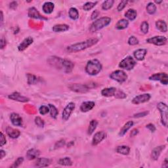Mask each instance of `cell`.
<instances>
[{"label":"cell","mask_w":168,"mask_h":168,"mask_svg":"<svg viewBox=\"0 0 168 168\" xmlns=\"http://www.w3.org/2000/svg\"><path fill=\"white\" fill-rule=\"evenodd\" d=\"M111 23V18L110 17H101L99 19L95 21L91 24L90 28V31L91 32H95L99 31L103 28L108 26Z\"/></svg>","instance_id":"obj_3"},{"label":"cell","mask_w":168,"mask_h":168,"mask_svg":"<svg viewBox=\"0 0 168 168\" xmlns=\"http://www.w3.org/2000/svg\"><path fill=\"white\" fill-rule=\"evenodd\" d=\"M23 161H24V158L23 157L18 158L14 162L13 165H12V166H11V167H18V166H20V165H21L22 163L23 162Z\"/></svg>","instance_id":"obj_44"},{"label":"cell","mask_w":168,"mask_h":168,"mask_svg":"<svg viewBox=\"0 0 168 168\" xmlns=\"http://www.w3.org/2000/svg\"><path fill=\"white\" fill-rule=\"evenodd\" d=\"M102 70V65L97 59L89 61L85 66V72L91 76H96Z\"/></svg>","instance_id":"obj_2"},{"label":"cell","mask_w":168,"mask_h":168,"mask_svg":"<svg viewBox=\"0 0 168 168\" xmlns=\"http://www.w3.org/2000/svg\"><path fill=\"white\" fill-rule=\"evenodd\" d=\"M98 125V122L95 120H91L90 123V125H89L88 128V131H87V134L88 135H91L94 132L95 130L96 129Z\"/></svg>","instance_id":"obj_33"},{"label":"cell","mask_w":168,"mask_h":168,"mask_svg":"<svg viewBox=\"0 0 168 168\" xmlns=\"http://www.w3.org/2000/svg\"><path fill=\"white\" fill-rule=\"evenodd\" d=\"M128 1H126V0H124V1H122L120 3V4L118 5V7H117V10L118 11H122L123 9L125 7L126 5L128 4Z\"/></svg>","instance_id":"obj_46"},{"label":"cell","mask_w":168,"mask_h":168,"mask_svg":"<svg viewBox=\"0 0 168 168\" xmlns=\"http://www.w3.org/2000/svg\"><path fill=\"white\" fill-rule=\"evenodd\" d=\"M146 128L150 130L151 132H154L156 131V128H155V126L153 124H152V123H149V124L147 125Z\"/></svg>","instance_id":"obj_50"},{"label":"cell","mask_w":168,"mask_h":168,"mask_svg":"<svg viewBox=\"0 0 168 168\" xmlns=\"http://www.w3.org/2000/svg\"><path fill=\"white\" fill-rule=\"evenodd\" d=\"M128 43L130 45H135L139 43L138 39L134 36H131L128 40Z\"/></svg>","instance_id":"obj_42"},{"label":"cell","mask_w":168,"mask_h":168,"mask_svg":"<svg viewBox=\"0 0 168 168\" xmlns=\"http://www.w3.org/2000/svg\"><path fill=\"white\" fill-rule=\"evenodd\" d=\"M65 145V140H61L58 141L55 145V148H61L62 147V146H64Z\"/></svg>","instance_id":"obj_47"},{"label":"cell","mask_w":168,"mask_h":168,"mask_svg":"<svg viewBox=\"0 0 168 168\" xmlns=\"http://www.w3.org/2000/svg\"><path fill=\"white\" fill-rule=\"evenodd\" d=\"M115 97L117 98V99H125V98H126L127 95H126V94L123 93V91H118L116 92V93H115Z\"/></svg>","instance_id":"obj_45"},{"label":"cell","mask_w":168,"mask_h":168,"mask_svg":"<svg viewBox=\"0 0 168 168\" xmlns=\"http://www.w3.org/2000/svg\"><path fill=\"white\" fill-rule=\"evenodd\" d=\"M116 153L118 154H121L123 155H128L129 154L130 152V148L128 146L125 145H122V146H119L116 148Z\"/></svg>","instance_id":"obj_30"},{"label":"cell","mask_w":168,"mask_h":168,"mask_svg":"<svg viewBox=\"0 0 168 168\" xmlns=\"http://www.w3.org/2000/svg\"><path fill=\"white\" fill-rule=\"evenodd\" d=\"M8 98L11 100L18 101V102H21V103H26L30 101V99H28V97L21 95L19 93H18V92H14V93H12V94L9 95L8 96Z\"/></svg>","instance_id":"obj_12"},{"label":"cell","mask_w":168,"mask_h":168,"mask_svg":"<svg viewBox=\"0 0 168 168\" xmlns=\"http://www.w3.org/2000/svg\"><path fill=\"white\" fill-rule=\"evenodd\" d=\"M69 29V26L65 24H56L53 27V31L55 32H62L67 31Z\"/></svg>","instance_id":"obj_26"},{"label":"cell","mask_w":168,"mask_h":168,"mask_svg":"<svg viewBox=\"0 0 168 168\" xmlns=\"http://www.w3.org/2000/svg\"><path fill=\"white\" fill-rule=\"evenodd\" d=\"M54 8H55V5L52 2H45L42 7L43 11L45 14L52 13L54 10Z\"/></svg>","instance_id":"obj_25"},{"label":"cell","mask_w":168,"mask_h":168,"mask_svg":"<svg viewBox=\"0 0 168 168\" xmlns=\"http://www.w3.org/2000/svg\"><path fill=\"white\" fill-rule=\"evenodd\" d=\"M110 78L113 80L119 82V83H123L128 79V75L126 74L124 71L118 70L114 71L111 73Z\"/></svg>","instance_id":"obj_6"},{"label":"cell","mask_w":168,"mask_h":168,"mask_svg":"<svg viewBox=\"0 0 168 168\" xmlns=\"http://www.w3.org/2000/svg\"><path fill=\"white\" fill-rule=\"evenodd\" d=\"M0 45H1V49H3L4 47L7 45V42H6L5 39H4V37H1V42H0Z\"/></svg>","instance_id":"obj_52"},{"label":"cell","mask_w":168,"mask_h":168,"mask_svg":"<svg viewBox=\"0 0 168 168\" xmlns=\"http://www.w3.org/2000/svg\"><path fill=\"white\" fill-rule=\"evenodd\" d=\"M1 26H2L3 23H4V15H3V12L1 11Z\"/></svg>","instance_id":"obj_57"},{"label":"cell","mask_w":168,"mask_h":168,"mask_svg":"<svg viewBox=\"0 0 168 168\" xmlns=\"http://www.w3.org/2000/svg\"><path fill=\"white\" fill-rule=\"evenodd\" d=\"M129 25V21L126 19H121L120 20L116 25V29L118 30H124L126 28H128Z\"/></svg>","instance_id":"obj_31"},{"label":"cell","mask_w":168,"mask_h":168,"mask_svg":"<svg viewBox=\"0 0 168 168\" xmlns=\"http://www.w3.org/2000/svg\"><path fill=\"white\" fill-rule=\"evenodd\" d=\"M162 167H168V161H167V158H166L165 159L164 161V164L162 165Z\"/></svg>","instance_id":"obj_55"},{"label":"cell","mask_w":168,"mask_h":168,"mask_svg":"<svg viewBox=\"0 0 168 168\" xmlns=\"http://www.w3.org/2000/svg\"><path fill=\"white\" fill-rule=\"evenodd\" d=\"M74 109H75V104L74 103H68V105L65 108V109L62 112V120H65V121H67V120L70 118V115L72 114V113Z\"/></svg>","instance_id":"obj_10"},{"label":"cell","mask_w":168,"mask_h":168,"mask_svg":"<svg viewBox=\"0 0 168 168\" xmlns=\"http://www.w3.org/2000/svg\"><path fill=\"white\" fill-rule=\"evenodd\" d=\"M40 151L36 148H31L26 153V158L29 160H33L39 157Z\"/></svg>","instance_id":"obj_20"},{"label":"cell","mask_w":168,"mask_h":168,"mask_svg":"<svg viewBox=\"0 0 168 168\" xmlns=\"http://www.w3.org/2000/svg\"><path fill=\"white\" fill-rule=\"evenodd\" d=\"M99 12L98 11V10L94 11L93 12V13H92V15H91V20L96 19L98 16H99Z\"/></svg>","instance_id":"obj_51"},{"label":"cell","mask_w":168,"mask_h":168,"mask_svg":"<svg viewBox=\"0 0 168 168\" xmlns=\"http://www.w3.org/2000/svg\"><path fill=\"white\" fill-rule=\"evenodd\" d=\"M6 144V139L4 134H3L2 132H1V144H0V146L1 147H3L4 145Z\"/></svg>","instance_id":"obj_49"},{"label":"cell","mask_w":168,"mask_h":168,"mask_svg":"<svg viewBox=\"0 0 168 168\" xmlns=\"http://www.w3.org/2000/svg\"><path fill=\"white\" fill-rule=\"evenodd\" d=\"M0 153H1V159H3L4 158V156H5V152L3 150H0Z\"/></svg>","instance_id":"obj_56"},{"label":"cell","mask_w":168,"mask_h":168,"mask_svg":"<svg viewBox=\"0 0 168 168\" xmlns=\"http://www.w3.org/2000/svg\"><path fill=\"white\" fill-rule=\"evenodd\" d=\"M156 26L157 29L161 32H166L167 31V24L166 23V22L162 20L157 21L156 22Z\"/></svg>","instance_id":"obj_27"},{"label":"cell","mask_w":168,"mask_h":168,"mask_svg":"<svg viewBox=\"0 0 168 168\" xmlns=\"http://www.w3.org/2000/svg\"><path fill=\"white\" fill-rule=\"evenodd\" d=\"M138 134H139V130L137 129H134L131 131L130 135H131V137H135V136L137 135Z\"/></svg>","instance_id":"obj_53"},{"label":"cell","mask_w":168,"mask_h":168,"mask_svg":"<svg viewBox=\"0 0 168 168\" xmlns=\"http://www.w3.org/2000/svg\"><path fill=\"white\" fill-rule=\"evenodd\" d=\"M74 67V64L70 60L64 59L62 61V70L66 74L70 73Z\"/></svg>","instance_id":"obj_16"},{"label":"cell","mask_w":168,"mask_h":168,"mask_svg":"<svg viewBox=\"0 0 168 168\" xmlns=\"http://www.w3.org/2000/svg\"><path fill=\"white\" fill-rule=\"evenodd\" d=\"M149 80L154 81H160L164 85L168 84V76L166 73H157L149 77Z\"/></svg>","instance_id":"obj_8"},{"label":"cell","mask_w":168,"mask_h":168,"mask_svg":"<svg viewBox=\"0 0 168 168\" xmlns=\"http://www.w3.org/2000/svg\"><path fill=\"white\" fill-rule=\"evenodd\" d=\"M147 11L148 14L154 15L156 11V6L154 3L150 2L147 6Z\"/></svg>","instance_id":"obj_37"},{"label":"cell","mask_w":168,"mask_h":168,"mask_svg":"<svg viewBox=\"0 0 168 168\" xmlns=\"http://www.w3.org/2000/svg\"><path fill=\"white\" fill-rule=\"evenodd\" d=\"M26 77H27V81H28V84L29 85H32V84H36L37 81H38V79L36 76L34 74H26Z\"/></svg>","instance_id":"obj_35"},{"label":"cell","mask_w":168,"mask_h":168,"mask_svg":"<svg viewBox=\"0 0 168 168\" xmlns=\"http://www.w3.org/2000/svg\"><path fill=\"white\" fill-rule=\"evenodd\" d=\"M6 132H7V134L9 137L12 139H17L21 135L19 130L11 128V127H7V129H6Z\"/></svg>","instance_id":"obj_22"},{"label":"cell","mask_w":168,"mask_h":168,"mask_svg":"<svg viewBox=\"0 0 168 168\" xmlns=\"http://www.w3.org/2000/svg\"><path fill=\"white\" fill-rule=\"evenodd\" d=\"M133 125H134V122L133 121H129L127 122L123 126L122 129L120 130V131L119 133V135L120 136V137H123V136L126 134L127 131H128V130L131 128Z\"/></svg>","instance_id":"obj_29"},{"label":"cell","mask_w":168,"mask_h":168,"mask_svg":"<svg viewBox=\"0 0 168 168\" xmlns=\"http://www.w3.org/2000/svg\"><path fill=\"white\" fill-rule=\"evenodd\" d=\"M68 87L73 91L77 92V93H86L90 90V87L88 85L73 84L70 85Z\"/></svg>","instance_id":"obj_9"},{"label":"cell","mask_w":168,"mask_h":168,"mask_svg":"<svg viewBox=\"0 0 168 168\" xmlns=\"http://www.w3.org/2000/svg\"><path fill=\"white\" fill-rule=\"evenodd\" d=\"M28 17L32 18H36V19H41V20H46L47 18L43 17L42 15L40 14L38 11L35 7H30L28 9Z\"/></svg>","instance_id":"obj_15"},{"label":"cell","mask_w":168,"mask_h":168,"mask_svg":"<svg viewBox=\"0 0 168 168\" xmlns=\"http://www.w3.org/2000/svg\"><path fill=\"white\" fill-rule=\"evenodd\" d=\"M35 123H36L37 126L40 127V128H43L44 124H45L43 120L39 116H37L36 117V118H35Z\"/></svg>","instance_id":"obj_43"},{"label":"cell","mask_w":168,"mask_h":168,"mask_svg":"<svg viewBox=\"0 0 168 168\" xmlns=\"http://www.w3.org/2000/svg\"><path fill=\"white\" fill-rule=\"evenodd\" d=\"M137 16V12L135 9H130L125 13V17L129 21H134Z\"/></svg>","instance_id":"obj_28"},{"label":"cell","mask_w":168,"mask_h":168,"mask_svg":"<svg viewBox=\"0 0 168 168\" xmlns=\"http://www.w3.org/2000/svg\"><path fill=\"white\" fill-rule=\"evenodd\" d=\"M50 164V160L45 158H37V161L35 164V166L37 167H45L49 166Z\"/></svg>","instance_id":"obj_23"},{"label":"cell","mask_w":168,"mask_h":168,"mask_svg":"<svg viewBox=\"0 0 168 168\" xmlns=\"http://www.w3.org/2000/svg\"><path fill=\"white\" fill-rule=\"evenodd\" d=\"M106 137V134L104 131H99L95 134L92 140V145L96 146L103 141Z\"/></svg>","instance_id":"obj_13"},{"label":"cell","mask_w":168,"mask_h":168,"mask_svg":"<svg viewBox=\"0 0 168 168\" xmlns=\"http://www.w3.org/2000/svg\"><path fill=\"white\" fill-rule=\"evenodd\" d=\"M49 110H50L49 112H50L51 116L53 118L56 119L59 114L57 109H56L55 106L53 105V104H49Z\"/></svg>","instance_id":"obj_36"},{"label":"cell","mask_w":168,"mask_h":168,"mask_svg":"<svg viewBox=\"0 0 168 168\" xmlns=\"http://www.w3.org/2000/svg\"><path fill=\"white\" fill-rule=\"evenodd\" d=\"M166 147V145H161V146H159V147H157L156 148H154L153 151H152V154H151V156L153 160H158V158L160 157V155L161 153L164 149Z\"/></svg>","instance_id":"obj_21"},{"label":"cell","mask_w":168,"mask_h":168,"mask_svg":"<svg viewBox=\"0 0 168 168\" xmlns=\"http://www.w3.org/2000/svg\"><path fill=\"white\" fill-rule=\"evenodd\" d=\"M69 17L72 20H77L79 18V12L77 10V9L74 7H72L68 11Z\"/></svg>","instance_id":"obj_32"},{"label":"cell","mask_w":168,"mask_h":168,"mask_svg":"<svg viewBox=\"0 0 168 168\" xmlns=\"http://www.w3.org/2000/svg\"><path fill=\"white\" fill-rule=\"evenodd\" d=\"M148 114V112H147V111H146V112L136 114H135L134 116V118H141V117H144L145 116H147Z\"/></svg>","instance_id":"obj_48"},{"label":"cell","mask_w":168,"mask_h":168,"mask_svg":"<svg viewBox=\"0 0 168 168\" xmlns=\"http://www.w3.org/2000/svg\"><path fill=\"white\" fill-rule=\"evenodd\" d=\"M17 7V3L16 1H13L10 4V8L12 9H15Z\"/></svg>","instance_id":"obj_54"},{"label":"cell","mask_w":168,"mask_h":168,"mask_svg":"<svg viewBox=\"0 0 168 168\" xmlns=\"http://www.w3.org/2000/svg\"><path fill=\"white\" fill-rule=\"evenodd\" d=\"M99 42V40L97 38H91L84 41V42H79L73 44L67 47V51L69 53H77L81 51L86 49L89 47H91L97 44Z\"/></svg>","instance_id":"obj_1"},{"label":"cell","mask_w":168,"mask_h":168,"mask_svg":"<svg viewBox=\"0 0 168 168\" xmlns=\"http://www.w3.org/2000/svg\"><path fill=\"white\" fill-rule=\"evenodd\" d=\"M49 106H42L40 107L39 109V112L40 113V114L42 115H45L47 114V113L49 112Z\"/></svg>","instance_id":"obj_41"},{"label":"cell","mask_w":168,"mask_h":168,"mask_svg":"<svg viewBox=\"0 0 168 168\" xmlns=\"http://www.w3.org/2000/svg\"><path fill=\"white\" fill-rule=\"evenodd\" d=\"M167 39L166 37L161 36H157L150 37V38L147 40V42L148 43L154 44V45L157 46H161V45H164L165 44L167 43Z\"/></svg>","instance_id":"obj_7"},{"label":"cell","mask_w":168,"mask_h":168,"mask_svg":"<svg viewBox=\"0 0 168 168\" xmlns=\"http://www.w3.org/2000/svg\"><path fill=\"white\" fill-rule=\"evenodd\" d=\"M149 29V24L147 21H144L142 22L141 25V30L143 34H146L148 33Z\"/></svg>","instance_id":"obj_40"},{"label":"cell","mask_w":168,"mask_h":168,"mask_svg":"<svg viewBox=\"0 0 168 168\" xmlns=\"http://www.w3.org/2000/svg\"><path fill=\"white\" fill-rule=\"evenodd\" d=\"M72 161L70 158L69 157H65L61 158L59 160V164L61 165V166H70L72 165Z\"/></svg>","instance_id":"obj_34"},{"label":"cell","mask_w":168,"mask_h":168,"mask_svg":"<svg viewBox=\"0 0 168 168\" xmlns=\"http://www.w3.org/2000/svg\"><path fill=\"white\" fill-rule=\"evenodd\" d=\"M114 3V0H108V1H104L102 5V9L104 11L109 10V9H110V8H112Z\"/></svg>","instance_id":"obj_38"},{"label":"cell","mask_w":168,"mask_h":168,"mask_svg":"<svg viewBox=\"0 0 168 168\" xmlns=\"http://www.w3.org/2000/svg\"><path fill=\"white\" fill-rule=\"evenodd\" d=\"M157 109L159 110L161 114V122L165 127H167L168 123V107L166 104L159 103L157 104Z\"/></svg>","instance_id":"obj_4"},{"label":"cell","mask_w":168,"mask_h":168,"mask_svg":"<svg viewBox=\"0 0 168 168\" xmlns=\"http://www.w3.org/2000/svg\"><path fill=\"white\" fill-rule=\"evenodd\" d=\"M10 119L12 125L18 127L23 126V118L18 114L12 113L10 116Z\"/></svg>","instance_id":"obj_17"},{"label":"cell","mask_w":168,"mask_h":168,"mask_svg":"<svg viewBox=\"0 0 168 168\" xmlns=\"http://www.w3.org/2000/svg\"><path fill=\"white\" fill-rule=\"evenodd\" d=\"M95 103L93 101H85L81 104L80 110L83 112H87L94 108Z\"/></svg>","instance_id":"obj_19"},{"label":"cell","mask_w":168,"mask_h":168,"mask_svg":"<svg viewBox=\"0 0 168 168\" xmlns=\"http://www.w3.org/2000/svg\"><path fill=\"white\" fill-rule=\"evenodd\" d=\"M162 2V1H155V3H156V4H161V3Z\"/></svg>","instance_id":"obj_58"},{"label":"cell","mask_w":168,"mask_h":168,"mask_svg":"<svg viewBox=\"0 0 168 168\" xmlns=\"http://www.w3.org/2000/svg\"><path fill=\"white\" fill-rule=\"evenodd\" d=\"M147 53V50L145 49H138L135 50L134 53V55L135 58L137 60V61H143Z\"/></svg>","instance_id":"obj_18"},{"label":"cell","mask_w":168,"mask_h":168,"mask_svg":"<svg viewBox=\"0 0 168 168\" xmlns=\"http://www.w3.org/2000/svg\"><path fill=\"white\" fill-rule=\"evenodd\" d=\"M150 97H151L150 95L148 93L136 96L133 99L132 103L135 104H139L148 102V101L150 99Z\"/></svg>","instance_id":"obj_11"},{"label":"cell","mask_w":168,"mask_h":168,"mask_svg":"<svg viewBox=\"0 0 168 168\" xmlns=\"http://www.w3.org/2000/svg\"><path fill=\"white\" fill-rule=\"evenodd\" d=\"M136 64H137V62L132 56H128L120 62L119 64V67L126 70H131L135 67Z\"/></svg>","instance_id":"obj_5"},{"label":"cell","mask_w":168,"mask_h":168,"mask_svg":"<svg viewBox=\"0 0 168 168\" xmlns=\"http://www.w3.org/2000/svg\"><path fill=\"white\" fill-rule=\"evenodd\" d=\"M117 90L115 87H109L105 88L101 91V95L106 97H110L115 95Z\"/></svg>","instance_id":"obj_24"},{"label":"cell","mask_w":168,"mask_h":168,"mask_svg":"<svg viewBox=\"0 0 168 168\" xmlns=\"http://www.w3.org/2000/svg\"><path fill=\"white\" fill-rule=\"evenodd\" d=\"M33 42H34V40L32 37H26V38H25L23 42L20 43V45L18 46V51L21 52L24 51L26 48H28V47H29L31 44H32Z\"/></svg>","instance_id":"obj_14"},{"label":"cell","mask_w":168,"mask_h":168,"mask_svg":"<svg viewBox=\"0 0 168 168\" xmlns=\"http://www.w3.org/2000/svg\"><path fill=\"white\" fill-rule=\"evenodd\" d=\"M97 1L95 2H87L86 4H84L83 9H84L85 11H90L92 9L93 7H95V6L97 4Z\"/></svg>","instance_id":"obj_39"}]
</instances>
